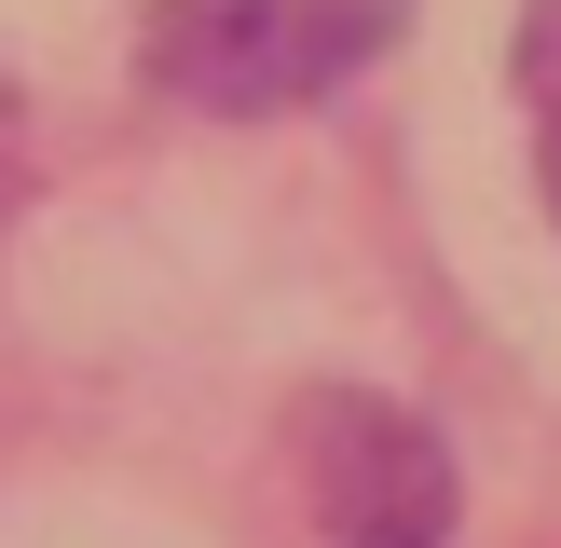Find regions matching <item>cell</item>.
Masks as SVG:
<instances>
[{
	"label": "cell",
	"instance_id": "2",
	"mask_svg": "<svg viewBox=\"0 0 561 548\" xmlns=\"http://www.w3.org/2000/svg\"><path fill=\"white\" fill-rule=\"evenodd\" d=\"M301 466H316V507L343 548H453V453L425 411L329 384L301 411Z\"/></svg>",
	"mask_w": 561,
	"mask_h": 548
},
{
	"label": "cell",
	"instance_id": "1",
	"mask_svg": "<svg viewBox=\"0 0 561 548\" xmlns=\"http://www.w3.org/2000/svg\"><path fill=\"white\" fill-rule=\"evenodd\" d=\"M411 0H151V82L192 110H233V124H261V110H316L343 96L370 55H398Z\"/></svg>",
	"mask_w": 561,
	"mask_h": 548
},
{
	"label": "cell",
	"instance_id": "3",
	"mask_svg": "<svg viewBox=\"0 0 561 548\" xmlns=\"http://www.w3.org/2000/svg\"><path fill=\"white\" fill-rule=\"evenodd\" d=\"M520 110H535V164H548V206H561V0L520 14Z\"/></svg>",
	"mask_w": 561,
	"mask_h": 548
},
{
	"label": "cell",
	"instance_id": "4",
	"mask_svg": "<svg viewBox=\"0 0 561 548\" xmlns=\"http://www.w3.org/2000/svg\"><path fill=\"white\" fill-rule=\"evenodd\" d=\"M14 164H27V124H14V96H0V206H14Z\"/></svg>",
	"mask_w": 561,
	"mask_h": 548
}]
</instances>
